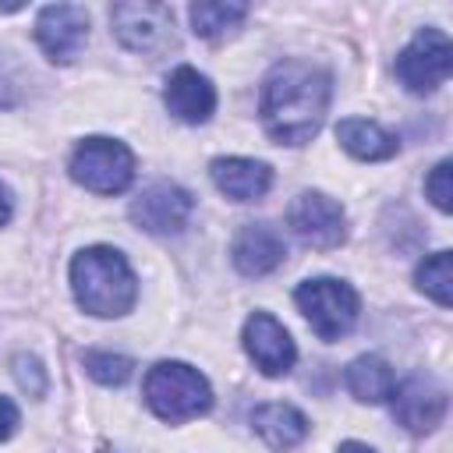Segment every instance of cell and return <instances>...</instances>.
<instances>
[{
  "instance_id": "cell-1",
  "label": "cell",
  "mask_w": 453,
  "mask_h": 453,
  "mask_svg": "<svg viewBox=\"0 0 453 453\" xmlns=\"http://www.w3.org/2000/svg\"><path fill=\"white\" fill-rule=\"evenodd\" d=\"M329 110V74L304 60L276 64L262 81L258 113L273 142L304 145L319 134Z\"/></svg>"
},
{
  "instance_id": "cell-2",
  "label": "cell",
  "mask_w": 453,
  "mask_h": 453,
  "mask_svg": "<svg viewBox=\"0 0 453 453\" xmlns=\"http://www.w3.org/2000/svg\"><path fill=\"white\" fill-rule=\"evenodd\" d=\"M71 290L74 301L96 319L127 315L138 301V280L127 258L106 244L85 248L71 258Z\"/></svg>"
},
{
  "instance_id": "cell-3",
  "label": "cell",
  "mask_w": 453,
  "mask_h": 453,
  "mask_svg": "<svg viewBox=\"0 0 453 453\" xmlns=\"http://www.w3.org/2000/svg\"><path fill=\"white\" fill-rule=\"evenodd\" d=\"M145 403L156 418L180 425L212 407V389L198 368L184 361H159L145 375Z\"/></svg>"
},
{
  "instance_id": "cell-4",
  "label": "cell",
  "mask_w": 453,
  "mask_h": 453,
  "mask_svg": "<svg viewBox=\"0 0 453 453\" xmlns=\"http://www.w3.org/2000/svg\"><path fill=\"white\" fill-rule=\"evenodd\" d=\"M294 301L301 308V315L308 319V326L322 336V340H340L354 329L361 301L357 290L343 280L333 276H319V280H304L294 290Z\"/></svg>"
},
{
  "instance_id": "cell-5",
  "label": "cell",
  "mask_w": 453,
  "mask_h": 453,
  "mask_svg": "<svg viewBox=\"0 0 453 453\" xmlns=\"http://www.w3.org/2000/svg\"><path fill=\"white\" fill-rule=\"evenodd\" d=\"M71 177L85 188V191H96V195H117L131 184L134 177V156L124 142L117 138H85L74 145L71 152Z\"/></svg>"
},
{
  "instance_id": "cell-6",
  "label": "cell",
  "mask_w": 453,
  "mask_h": 453,
  "mask_svg": "<svg viewBox=\"0 0 453 453\" xmlns=\"http://www.w3.org/2000/svg\"><path fill=\"white\" fill-rule=\"evenodd\" d=\"M110 21H113V35L134 53L156 57L166 46H173V11L166 4H156V0L113 4Z\"/></svg>"
},
{
  "instance_id": "cell-7",
  "label": "cell",
  "mask_w": 453,
  "mask_h": 453,
  "mask_svg": "<svg viewBox=\"0 0 453 453\" xmlns=\"http://www.w3.org/2000/svg\"><path fill=\"white\" fill-rule=\"evenodd\" d=\"M453 71V46L446 32L439 28H421L396 57V78L403 81L407 92H435Z\"/></svg>"
},
{
  "instance_id": "cell-8",
  "label": "cell",
  "mask_w": 453,
  "mask_h": 453,
  "mask_svg": "<svg viewBox=\"0 0 453 453\" xmlns=\"http://www.w3.org/2000/svg\"><path fill=\"white\" fill-rule=\"evenodd\" d=\"M287 223L304 244L322 248V251L343 244V237H347L343 205L336 198L322 195V191H301L287 209Z\"/></svg>"
},
{
  "instance_id": "cell-9",
  "label": "cell",
  "mask_w": 453,
  "mask_h": 453,
  "mask_svg": "<svg viewBox=\"0 0 453 453\" xmlns=\"http://www.w3.org/2000/svg\"><path fill=\"white\" fill-rule=\"evenodd\" d=\"M88 39V14L78 4H50L35 18V42L53 64H71Z\"/></svg>"
},
{
  "instance_id": "cell-10",
  "label": "cell",
  "mask_w": 453,
  "mask_h": 453,
  "mask_svg": "<svg viewBox=\"0 0 453 453\" xmlns=\"http://www.w3.org/2000/svg\"><path fill=\"white\" fill-rule=\"evenodd\" d=\"M191 209L195 198L180 184L156 180L131 202V219L149 234H180L191 219Z\"/></svg>"
},
{
  "instance_id": "cell-11",
  "label": "cell",
  "mask_w": 453,
  "mask_h": 453,
  "mask_svg": "<svg viewBox=\"0 0 453 453\" xmlns=\"http://www.w3.org/2000/svg\"><path fill=\"white\" fill-rule=\"evenodd\" d=\"M393 414L407 432H432L446 418V389L432 375H411L393 386Z\"/></svg>"
},
{
  "instance_id": "cell-12",
  "label": "cell",
  "mask_w": 453,
  "mask_h": 453,
  "mask_svg": "<svg viewBox=\"0 0 453 453\" xmlns=\"http://www.w3.org/2000/svg\"><path fill=\"white\" fill-rule=\"evenodd\" d=\"M244 350L262 375H287L297 361L290 333L269 311H255L244 322Z\"/></svg>"
},
{
  "instance_id": "cell-13",
  "label": "cell",
  "mask_w": 453,
  "mask_h": 453,
  "mask_svg": "<svg viewBox=\"0 0 453 453\" xmlns=\"http://www.w3.org/2000/svg\"><path fill=\"white\" fill-rule=\"evenodd\" d=\"M170 113L184 124H205L216 110V88L205 74H198L195 67H177L166 78V92H163Z\"/></svg>"
},
{
  "instance_id": "cell-14",
  "label": "cell",
  "mask_w": 453,
  "mask_h": 453,
  "mask_svg": "<svg viewBox=\"0 0 453 453\" xmlns=\"http://www.w3.org/2000/svg\"><path fill=\"white\" fill-rule=\"evenodd\" d=\"M230 258H234V265L244 276H265V273H273L287 258V244H283V237H280L276 226H269V223H248L234 237Z\"/></svg>"
},
{
  "instance_id": "cell-15",
  "label": "cell",
  "mask_w": 453,
  "mask_h": 453,
  "mask_svg": "<svg viewBox=\"0 0 453 453\" xmlns=\"http://www.w3.org/2000/svg\"><path fill=\"white\" fill-rule=\"evenodd\" d=\"M209 173H212V184L234 202H255L273 184V170L265 163L244 159V156H219V159H212Z\"/></svg>"
},
{
  "instance_id": "cell-16",
  "label": "cell",
  "mask_w": 453,
  "mask_h": 453,
  "mask_svg": "<svg viewBox=\"0 0 453 453\" xmlns=\"http://www.w3.org/2000/svg\"><path fill=\"white\" fill-rule=\"evenodd\" d=\"M336 138H340V145H343L354 159H368V163L389 159V156H396V149H400V138H396L393 131H386L382 124L365 120V117H347V120H340V124H336Z\"/></svg>"
},
{
  "instance_id": "cell-17",
  "label": "cell",
  "mask_w": 453,
  "mask_h": 453,
  "mask_svg": "<svg viewBox=\"0 0 453 453\" xmlns=\"http://www.w3.org/2000/svg\"><path fill=\"white\" fill-rule=\"evenodd\" d=\"M251 428L265 439V446L283 453V449H294L308 435V418L290 403H262L251 414Z\"/></svg>"
},
{
  "instance_id": "cell-18",
  "label": "cell",
  "mask_w": 453,
  "mask_h": 453,
  "mask_svg": "<svg viewBox=\"0 0 453 453\" xmlns=\"http://www.w3.org/2000/svg\"><path fill=\"white\" fill-rule=\"evenodd\" d=\"M347 389L361 400V403H382V400H389L393 396V386H396V379H393V368L382 361V357H375V354H361V357H354L350 365H347Z\"/></svg>"
},
{
  "instance_id": "cell-19",
  "label": "cell",
  "mask_w": 453,
  "mask_h": 453,
  "mask_svg": "<svg viewBox=\"0 0 453 453\" xmlns=\"http://www.w3.org/2000/svg\"><path fill=\"white\" fill-rule=\"evenodd\" d=\"M191 28L195 35H205V39H216L223 32H230L244 14H248V4H223V0H202V4H191Z\"/></svg>"
},
{
  "instance_id": "cell-20",
  "label": "cell",
  "mask_w": 453,
  "mask_h": 453,
  "mask_svg": "<svg viewBox=\"0 0 453 453\" xmlns=\"http://www.w3.org/2000/svg\"><path fill=\"white\" fill-rule=\"evenodd\" d=\"M418 290H425L435 304L449 308V301H453V258H449V251H435L418 265Z\"/></svg>"
},
{
  "instance_id": "cell-21",
  "label": "cell",
  "mask_w": 453,
  "mask_h": 453,
  "mask_svg": "<svg viewBox=\"0 0 453 453\" xmlns=\"http://www.w3.org/2000/svg\"><path fill=\"white\" fill-rule=\"evenodd\" d=\"M81 365H85V372H88L96 382H103V386H124V382L131 379V372H134L131 357L110 354V350H88V354L81 357Z\"/></svg>"
},
{
  "instance_id": "cell-22",
  "label": "cell",
  "mask_w": 453,
  "mask_h": 453,
  "mask_svg": "<svg viewBox=\"0 0 453 453\" xmlns=\"http://www.w3.org/2000/svg\"><path fill=\"white\" fill-rule=\"evenodd\" d=\"M425 191H428V198H432V205L439 212H449L453 209V163L449 159H442V163L432 166V173L425 180Z\"/></svg>"
},
{
  "instance_id": "cell-23",
  "label": "cell",
  "mask_w": 453,
  "mask_h": 453,
  "mask_svg": "<svg viewBox=\"0 0 453 453\" xmlns=\"http://www.w3.org/2000/svg\"><path fill=\"white\" fill-rule=\"evenodd\" d=\"M14 379H18V386L28 393V396H42L46 393V368L39 365V357H32V354H14Z\"/></svg>"
},
{
  "instance_id": "cell-24",
  "label": "cell",
  "mask_w": 453,
  "mask_h": 453,
  "mask_svg": "<svg viewBox=\"0 0 453 453\" xmlns=\"http://www.w3.org/2000/svg\"><path fill=\"white\" fill-rule=\"evenodd\" d=\"M14 428H18V407H14L7 396H0V442L11 439Z\"/></svg>"
},
{
  "instance_id": "cell-25",
  "label": "cell",
  "mask_w": 453,
  "mask_h": 453,
  "mask_svg": "<svg viewBox=\"0 0 453 453\" xmlns=\"http://www.w3.org/2000/svg\"><path fill=\"white\" fill-rule=\"evenodd\" d=\"M14 103V92H11V81H7V74L0 71V106H11Z\"/></svg>"
},
{
  "instance_id": "cell-26",
  "label": "cell",
  "mask_w": 453,
  "mask_h": 453,
  "mask_svg": "<svg viewBox=\"0 0 453 453\" xmlns=\"http://www.w3.org/2000/svg\"><path fill=\"white\" fill-rule=\"evenodd\" d=\"M11 219V198H7V188L0 184V226Z\"/></svg>"
},
{
  "instance_id": "cell-27",
  "label": "cell",
  "mask_w": 453,
  "mask_h": 453,
  "mask_svg": "<svg viewBox=\"0 0 453 453\" xmlns=\"http://www.w3.org/2000/svg\"><path fill=\"white\" fill-rule=\"evenodd\" d=\"M336 453H375L372 446H365V442H340V449Z\"/></svg>"
}]
</instances>
